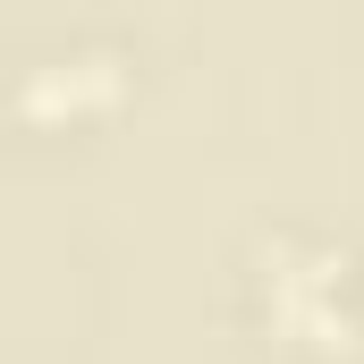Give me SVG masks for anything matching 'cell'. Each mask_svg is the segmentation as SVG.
Wrapping results in <instances>:
<instances>
[{
    "mask_svg": "<svg viewBox=\"0 0 364 364\" xmlns=\"http://www.w3.org/2000/svg\"><path fill=\"white\" fill-rule=\"evenodd\" d=\"M119 68L127 60L110 43H68V51H43V60L17 68V102L26 110H77V102H102L119 85Z\"/></svg>",
    "mask_w": 364,
    "mask_h": 364,
    "instance_id": "1",
    "label": "cell"
}]
</instances>
